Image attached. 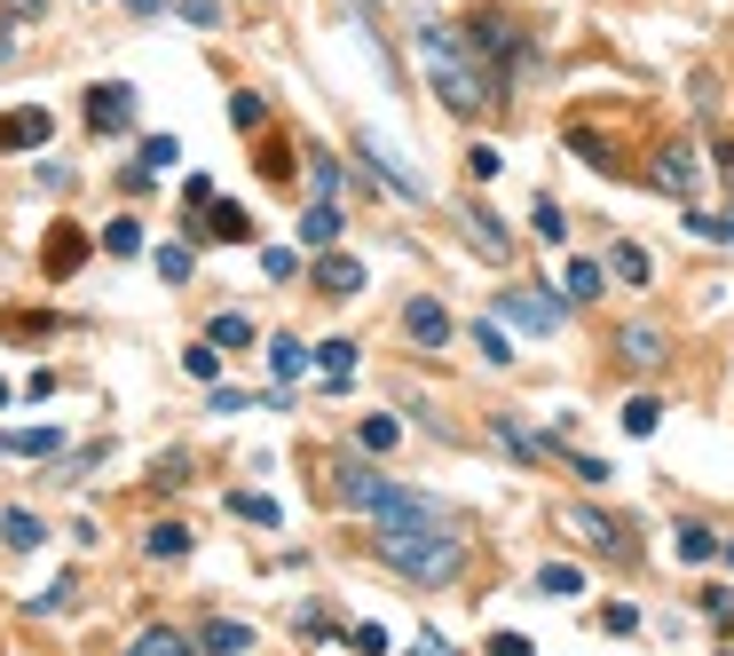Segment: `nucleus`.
I'll return each mask as SVG.
<instances>
[{
	"instance_id": "1",
	"label": "nucleus",
	"mask_w": 734,
	"mask_h": 656,
	"mask_svg": "<svg viewBox=\"0 0 734 656\" xmlns=\"http://www.w3.org/2000/svg\"><path fill=\"white\" fill-rule=\"evenodd\" d=\"M419 63H426V80H435V95H443V111H458V119H474V111H490V104H497V80L482 72V56H474V40H458L450 24H419Z\"/></svg>"
},
{
	"instance_id": "2",
	"label": "nucleus",
	"mask_w": 734,
	"mask_h": 656,
	"mask_svg": "<svg viewBox=\"0 0 734 656\" xmlns=\"http://www.w3.org/2000/svg\"><path fill=\"white\" fill-rule=\"evenodd\" d=\"M372 553L395 577H411V585H450L466 570V538L450 530V522H387Z\"/></svg>"
},
{
	"instance_id": "3",
	"label": "nucleus",
	"mask_w": 734,
	"mask_h": 656,
	"mask_svg": "<svg viewBox=\"0 0 734 656\" xmlns=\"http://www.w3.org/2000/svg\"><path fill=\"white\" fill-rule=\"evenodd\" d=\"M340 499L356 514H380V522H450V506L435 499V490H411V482H387L380 467H340Z\"/></svg>"
},
{
	"instance_id": "4",
	"label": "nucleus",
	"mask_w": 734,
	"mask_h": 656,
	"mask_svg": "<svg viewBox=\"0 0 734 656\" xmlns=\"http://www.w3.org/2000/svg\"><path fill=\"white\" fill-rule=\"evenodd\" d=\"M466 40H474V56L506 63V72H529V63H538V48H529V32H521L506 9H474V24H466Z\"/></svg>"
},
{
	"instance_id": "5",
	"label": "nucleus",
	"mask_w": 734,
	"mask_h": 656,
	"mask_svg": "<svg viewBox=\"0 0 734 656\" xmlns=\"http://www.w3.org/2000/svg\"><path fill=\"white\" fill-rule=\"evenodd\" d=\"M356 151L380 167V182H387V190H404V199H426V175H419V167H411V158L395 151L387 135H372V127H363V135H356Z\"/></svg>"
},
{
	"instance_id": "6",
	"label": "nucleus",
	"mask_w": 734,
	"mask_h": 656,
	"mask_svg": "<svg viewBox=\"0 0 734 656\" xmlns=\"http://www.w3.org/2000/svg\"><path fill=\"white\" fill-rule=\"evenodd\" d=\"M87 127H95V135H127V127H135V87H127V80L87 87Z\"/></svg>"
},
{
	"instance_id": "7",
	"label": "nucleus",
	"mask_w": 734,
	"mask_h": 656,
	"mask_svg": "<svg viewBox=\"0 0 734 656\" xmlns=\"http://www.w3.org/2000/svg\"><path fill=\"white\" fill-rule=\"evenodd\" d=\"M561 530H577V538H592L600 553H616V562H624V553H631V530H624V522H609V514H592V506H561Z\"/></svg>"
},
{
	"instance_id": "8",
	"label": "nucleus",
	"mask_w": 734,
	"mask_h": 656,
	"mask_svg": "<svg viewBox=\"0 0 734 656\" xmlns=\"http://www.w3.org/2000/svg\"><path fill=\"white\" fill-rule=\"evenodd\" d=\"M497 317L529 324V333H561V301H545V293H497Z\"/></svg>"
},
{
	"instance_id": "9",
	"label": "nucleus",
	"mask_w": 734,
	"mask_h": 656,
	"mask_svg": "<svg viewBox=\"0 0 734 656\" xmlns=\"http://www.w3.org/2000/svg\"><path fill=\"white\" fill-rule=\"evenodd\" d=\"M404 333H411L419 348H443V341H450V317H443V301H435V293H419V301L404 309Z\"/></svg>"
},
{
	"instance_id": "10",
	"label": "nucleus",
	"mask_w": 734,
	"mask_h": 656,
	"mask_svg": "<svg viewBox=\"0 0 734 656\" xmlns=\"http://www.w3.org/2000/svg\"><path fill=\"white\" fill-rule=\"evenodd\" d=\"M466 238H474V253H482V261H514V238H506V222H497L490 206L466 214Z\"/></svg>"
},
{
	"instance_id": "11",
	"label": "nucleus",
	"mask_w": 734,
	"mask_h": 656,
	"mask_svg": "<svg viewBox=\"0 0 734 656\" xmlns=\"http://www.w3.org/2000/svg\"><path fill=\"white\" fill-rule=\"evenodd\" d=\"M616 348H624V365H631V372L663 365V333H655V324H624V333H616Z\"/></svg>"
},
{
	"instance_id": "12",
	"label": "nucleus",
	"mask_w": 734,
	"mask_h": 656,
	"mask_svg": "<svg viewBox=\"0 0 734 656\" xmlns=\"http://www.w3.org/2000/svg\"><path fill=\"white\" fill-rule=\"evenodd\" d=\"M24 143H48V111L40 104H24V111L0 119V151H24Z\"/></svg>"
},
{
	"instance_id": "13",
	"label": "nucleus",
	"mask_w": 734,
	"mask_h": 656,
	"mask_svg": "<svg viewBox=\"0 0 734 656\" xmlns=\"http://www.w3.org/2000/svg\"><path fill=\"white\" fill-rule=\"evenodd\" d=\"M316 285L332 293V301H348V293H363V261H348V253H324V261H316Z\"/></svg>"
},
{
	"instance_id": "14",
	"label": "nucleus",
	"mask_w": 734,
	"mask_h": 656,
	"mask_svg": "<svg viewBox=\"0 0 734 656\" xmlns=\"http://www.w3.org/2000/svg\"><path fill=\"white\" fill-rule=\"evenodd\" d=\"M695 175H703V167H695L687 143H672V151H663V167H655V182L672 190V199H695Z\"/></svg>"
},
{
	"instance_id": "15",
	"label": "nucleus",
	"mask_w": 734,
	"mask_h": 656,
	"mask_svg": "<svg viewBox=\"0 0 734 656\" xmlns=\"http://www.w3.org/2000/svg\"><path fill=\"white\" fill-rule=\"evenodd\" d=\"M197 214H206V206H197ZM197 238H221V246H245V238H253V222H245V206H214V214H206V229H197Z\"/></svg>"
},
{
	"instance_id": "16",
	"label": "nucleus",
	"mask_w": 734,
	"mask_h": 656,
	"mask_svg": "<svg viewBox=\"0 0 734 656\" xmlns=\"http://www.w3.org/2000/svg\"><path fill=\"white\" fill-rule=\"evenodd\" d=\"M356 356H363L356 341H324V348H316V365H324V387H348V380H356Z\"/></svg>"
},
{
	"instance_id": "17",
	"label": "nucleus",
	"mask_w": 734,
	"mask_h": 656,
	"mask_svg": "<svg viewBox=\"0 0 734 656\" xmlns=\"http://www.w3.org/2000/svg\"><path fill=\"white\" fill-rule=\"evenodd\" d=\"M127 656H197L175 625H151V633H135V641H127Z\"/></svg>"
},
{
	"instance_id": "18",
	"label": "nucleus",
	"mask_w": 734,
	"mask_h": 656,
	"mask_svg": "<svg viewBox=\"0 0 734 656\" xmlns=\"http://www.w3.org/2000/svg\"><path fill=\"white\" fill-rule=\"evenodd\" d=\"M80 253H87V238H80L72 222H63V229H56V246H48V277H72V270H80Z\"/></svg>"
},
{
	"instance_id": "19",
	"label": "nucleus",
	"mask_w": 734,
	"mask_h": 656,
	"mask_svg": "<svg viewBox=\"0 0 734 656\" xmlns=\"http://www.w3.org/2000/svg\"><path fill=\"white\" fill-rule=\"evenodd\" d=\"M300 238H309V246H332V238H340V206L316 199L309 214H300Z\"/></svg>"
},
{
	"instance_id": "20",
	"label": "nucleus",
	"mask_w": 734,
	"mask_h": 656,
	"mask_svg": "<svg viewBox=\"0 0 734 656\" xmlns=\"http://www.w3.org/2000/svg\"><path fill=\"white\" fill-rule=\"evenodd\" d=\"M0 538H9L16 553H32V546H40L48 530H40V514H24V506H9V514H0Z\"/></svg>"
},
{
	"instance_id": "21",
	"label": "nucleus",
	"mask_w": 734,
	"mask_h": 656,
	"mask_svg": "<svg viewBox=\"0 0 734 656\" xmlns=\"http://www.w3.org/2000/svg\"><path fill=\"white\" fill-rule=\"evenodd\" d=\"M269 372H277V380H300V372H309V348H300L292 333H277V341H269Z\"/></svg>"
},
{
	"instance_id": "22",
	"label": "nucleus",
	"mask_w": 734,
	"mask_h": 656,
	"mask_svg": "<svg viewBox=\"0 0 734 656\" xmlns=\"http://www.w3.org/2000/svg\"><path fill=\"white\" fill-rule=\"evenodd\" d=\"M143 546H151V562H182V553H190V530H182V522H158Z\"/></svg>"
},
{
	"instance_id": "23",
	"label": "nucleus",
	"mask_w": 734,
	"mask_h": 656,
	"mask_svg": "<svg viewBox=\"0 0 734 656\" xmlns=\"http://www.w3.org/2000/svg\"><path fill=\"white\" fill-rule=\"evenodd\" d=\"M9 451H16V458H48V451H63V436H56V428H16Z\"/></svg>"
},
{
	"instance_id": "24",
	"label": "nucleus",
	"mask_w": 734,
	"mask_h": 656,
	"mask_svg": "<svg viewBox=\"0 0 734 656\" xmlns=\"http://www.w3.org/2000/svg\"><path fill=\"white\" fill-rule=\"evenodd\" d=\"M356 443H363V451H395V443H404V428H395L387 412H372V419L356 428Z\"/></svg>"
},
{
	"instance_id": "25",
	"label": "nucleus",
	"mask_w": 734,
	"mask_h": 656,
	"mask_svg": "<svg viewBox=\"0 0 734 656\" xmlns=\"http://www.w3.org/2000/svg\"><path fill=\"white\" fill-rule=\"evenodd\" d=\"M711 553H719V538L703 522H679V562H711Z\"/></svg>"
},
{
	"instance_id": "26",
	"label": "nucleus",
	"mask_w": 734,
	"mask_h": 656,
	"mask_svg": "<svg viewBox=\"0 0 734 656\" xmlns=\"http://www.w3.org/2000/svg\"><path fill=\"white\" fill-rule=\"evenodd\" d=\"M474 348H482V365H514V348H506V333H497V317L474 324Z\"/></svg>"
},
{
	"instance_id": "27",
	"label": "nucleus",
	"mask_w": 734,
	"mask_h": 656,
	"mask_svg": "<svg viewBox=\"0 0 734 656\" xmlns=\"http://www.w3.org/2000/svg\"><path fill=\"white\" fill-rule=\"evenodd\" d=\"M609 270H616L624 285H648V253H640V246H609Z\"/></svg>"
},
{
	"instance_id": "28",
	"label": "nucleus",
	"mask_w": 734,
	"mask_h": 656,
	"mask_svg": "<svg viewBox=\"0 0 734 656\" xmlns=\"http://www.w3.org/2000/svg\"><path fill=\"white\" fill-rule=\"evenodd\" d=\"M529 229H538L545 246H561V238H569V229H561V206L545 199V190H538V206H529Z\"/></svg>"
},
{
	"instance_id": "29",
	"label": "nucleus",
	"mask_w": 734,
	"mask_h": 656,
	"mask_svg": "<svg viewBox=\"0 0 734 656\" xmlns=\"http://www.w3.org/2000/svg\"><path fill=\"white\" fill-rule=\"evenodd\" d=\"M182 372H190V380H221V356H214V341L182 348Z\"/></svg>"
},
{
	"instance_id": "30",
	"label": "nucleus",
	"mask_w": 734,
	"mask_h": 656,
	"mask_svg": "<svg viewBox=\"0 0 734 656\" xmlns=\"http://www.w3.org/2000/svg\"><path fill=\"white\" fill-rule=\"evenodd\" d=\"M655 419H663L655 396H631V404H624V428H631V436H655Z\"/></svg>"
},
{
	"instance_id": "31",
	"label": "nucleus",
	"mask_w": 734,
	"mask_h": 656,
	"mask_svg": "<svg viewBox=\"0 0 734 656\" xmlns=\"http://www.w3.org/2000/svg\"><path fill=\"white\" fill-rule=\"evenodd\" d=\"M309 190H316V199H340V167H332V158H324V151L309 158Z\"/></svg>"
},
{
	"instance_id": "32",
	"label": "nucleus",
	"mask_w": 734,
	"mask_h": 656,
	"mask_svg": "<svg viewBox=\"0 0 734 656\" xmlns=\"http://www.w3.org/2000/svg\"><path fill=\"white\" fill-rule=\"evenodd\" d=\"M253 341V324L238 317V309H229V317H214V348H245Z\"/></svg>"
},
{
	"instance_id": "33",
	"label": "nucleus",
	"mask_w": 734,
	"mask_h": 656,
	"mask_svg": "<svg viewBox=\"0 0 734 656\" xmlns=\"http://www.w3.org/2000/svg\"><path fill=\"white\" fill-rule=\"evenodd\" d=\"M104 246H111V253H143V222H127V214H119V222L104 229Z\"/></svg>"
},
{
	"instance_id": "34",
	"label": "nucleus",
	"mask_w": 734,
	"mask_h": 656,
	"mask_svg": "<svg viewBox=\"0 0 734 656\" xmlns=\"http://www.w3.org/2000/svg\"><path fill=\"white\" fill-rule=\"evenodd\" d=\"M229 514H245V522H277V499H261V490H238V499H229Z\"/></svg>"
},
{
	"instance_id": "35",
	"label": "nucleus",
	"mask_w": 734,
	"mask_h": 656,
	"mask_svg": "<svg viewBox=\"0 0 734 656\" xmlns=\"http://www.w3.org/2000/svg\"><path fill=\"white\" fill-rule=\"evenodd\" d=\"M245 641H253L245 625H206V648H214V656H238Z\"/></svg>"
},
{
	"instance_id": "36",
	"label": "nucleus",
	"mask_w": 734,
	"mask_h": 656,
	"mask_svg": "<svg viewBox=\"0 0 734 656\" xmlns=\"http://www.w3.org/2000/svg\"><path fill=\"white\" fill-rule=\"evenodd\" d=\"M466 175H474V182H490V175H506V158H497L490 143H474V151H466Z\"/></svg>"
},
{
	"instance_id": "37",
	"label": "nucleus",
	"mask_w": 734,
	"mask_h": 656,
	"mask_svg": "<svg viewBox=\"0 0 734 656\" xmlns=\"http://www.w3.org/2000/svg\"><path fill=\"white\" fill-rule=\"evenodd\" d=\"M229 119H238V127H245V135H253V127H261V119H269V104H261V95H229Z\"/></svg>"
},
{
	"instance_id": "38",
	"label": "nucleus",
	"mask_w": 734,
	"mask_h": 656,
	"mask_svg": "<svg viewBox=\"0 0 734 656\" xmlns=\"http://www.w3.org/2000/svg\"><path fill=\"white\" fill-rule=\"evenodd\" d=\"M538 585H545V594H577V585H585V577H577L569 562H545V570H538Z\"/></svg>"
},
{
	"instance_id": "39",
	"label": "nucleus",
	"mask_w": 734,
	"mask_h": 656,
	"mask_svg": "<svg viewBox=\"0 0 734 656\" xmlns=\"http://www.w3.org/2000/svg\"><path fill=\"white\" fill-rule=\"evenodd\" d=\"M592 293H600V261H577V270H569V301H592Z\"/></svg>"
},
{
	"instance_id": "40",
	"label": "nucleus",
	"mask_w": 734,
	"mask_h": 656,
	"mask_svg": "<svg viewBox=\"0 0 734 656\" xmlns=\"http://www.w3.org/2000/svg\"><path fill=\"white\" fill-rule=\"evenodd\" d=\"M158 277L182 285V277H190V246H166V253H158Z\"/></svg>"
},
{
	"instance_id": "41",
	"label": "nucleus",
	"mask_w": 734,
	"mask_h": 656,
	"mask_svg": "<svg viewBox=\"0 0 734 656\" xmlns=\"http://www.w3.org/2000/svg\"><path fill=\"white\" fill-rule=\"evenodd\" d=\"M143 167H151V175L175 167V135H151V143H143Z\"/></svg>"
},
{
	"instance_id": "42",
	"label": "nucleus",
	"mask_w": 734,
	"mask_h": 656,
	"mask_svg": "<svg viewBox=\"0 0 734 656\" xmlns=\"http://www.w3.org/2000/svg\"><path fill=\"white\" fill-rule=\"evenodd\" d=\"M703 617H711V625H734V594H726V585H711V594H703Z\"/></svg>"
},
{
	"instance_id": "43",
	"label": "nucleus",
	"mask_w": 734,
	"mask_h": 656,
	"mask_svg": "<svg viewBox=\"0 0 734 656\" xmlns=\"http://www.w3.org/2000/svg\"><path fill=\"white\" fill-rule=\"evenodd\" d=\"M482 656H538V648H529L521 633H490V648H482Z\"/></svg>"
},
{
	"instance_id": "44",
	"label": "nucleus",
	"mask_w": 734,
	"mask_h": 656,
	"mask_svg": "<svg viewBox=\"0 0 734 656\" xmlns=\"http://www.w3.org/2000/svg\"><path fill=\"white\" fill-rule=\"evenodd\" d=\"M261 270H269V277H292L300 261H292V246H269V253H261Z\"/></svg>"
},
{
	"instance_id": "45",
	"label": "nucleus",
	"mask_w": 734,
	"mask_h": 656,
	"mask_svg": "<svg viewBox=\"0 0 734 656\" xmlns=\"http://www.w3.org/2000/svg\"><path fill=\"white\" fill-rule=\"evenodd\" d=\"M609 633H640V609H631V601H609Z\"/></svg>"
},
{
	"instance_id": "46",
	"label": "nucleus",
	"mask_w": 734,
	"mask_h": 656,
	"mask_svg": "<svg viewBox=\"0 0 734 656\" xmlns=\"http://www.w3.org/2000/svg\"><path fill=\"white\" fill-rule=\"evenodd\" d=\"M182 16L190 24H221V0H182Z\"/></svg>"
},
{
	"instance_id": "47",
	"label": "nucleus",
	"mask_w": 734,
	"mask_h": 656,
	"mask_svg": "<svg viewBox=\"0 0 734 656\" xmlns=\"http://www.w3.org/2000/svg\"><path fill=\"white\" fill-rule=\"evenodd\" d=\"M411 656H450V641H443V633H419V641H411Z\"/></svg>"
},
{
	"instance_id": "48",
	"label": "nucleus",
	"mask_w": 734,
	"mask_h": 656,
	"mask_svg": "<svg viewBox=\"0 0 734 656\" xmlns=\"http://www.w3.org/2000/svg\"><path fill=\"white\" fill-rule=\"evenodd\" d=\"M0 9H9V16H40V0H0Z\"/></svg>"
},
{
	"instance_id": "49",
	"label": "nucleus",
	"mask_w": 734,
	"mask_h": 656,
	"mask_svg": "<svg viewBox=\"0 0 734 656\" xmlns=\"http://www.w3.org/2000/svg\"><path fill=\"white\" fill-rule=\"evenodd\" d=\"M127 9H143V16H151V9H158V0H127Z\"/></svg>"
},
{
	"instance_id": "50",
	"label": "nucleus",
	"mask_w": 734,
	"mask_h": 656,
	"mask_svg": "<svg viewBox=\"0 0 734 656\" xmlns=\"http://www.w3.org/2000/svg\"><path fill=\"white\" fill-rule=\"evenodd\" d=\"M719 553H726V570H734V546H719Z\"/></svg>"
},
{
	"instance_id": "51",
	"label": "nucleus",
	"mask_w": 734,
	"mask_h": 656,
	"mask_svg": "<svg viewBox=\"0 0 734 656\" xmlns=\"http://www.w3.org/2000/svg\"><path fill=\"white\" fill-rule=\"evenodd\" d=\"M0 404H9V380H0Z\"/></svg>"
},
{
	"instance_id": "52",
	"label": "nucleus",
	"mask_w": 734,
	"mask_h": 656,
	"mask_svg": "<svg viewBox=\"0 0 734 656\" xmlns=\"http://www.w3.org/2000/svg\"><path fill=\"white\" fill-rule=\"evenodd\" d=\"M0 451H9V436H0Z\"/></svg>"
}]
</instances>
